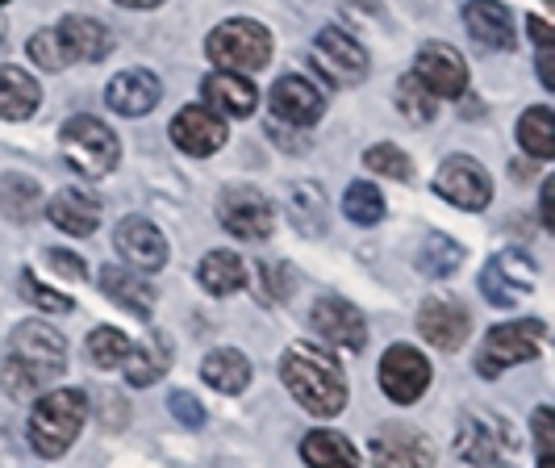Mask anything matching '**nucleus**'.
<instances>
[{
  "mask_svg": "<svg viewBox=\"0 0 555 468\" xmlns=\"http://www.w3.org/2000/svg\"><path fill=\"white\" fill-rule=\"evenodd\" d=\"M430 377H435L430 359L422 356L417 347H410V343H397L380 359V389L389 393V402H397V406H414L417 397L430 389Z\"/></svg>",
  "mask_w": 555,
  "mask_h": 468,
  "instance_id": "11",
  "label": "nucleus"
},
{
  "mask_svg": "<svg viewBox=\"0 0 555 468\" xmlns=\"http://www.w3.org/2000/svg\"><path fill=\"white\" fill-rule=\"evenodd\" d=\"M288 222L301 230V235H326V197L318 185H293L288 193Z\"/></svg>",
  "mask_w": 555,
  "mask_h": 468,
  "instance_id": "33",
  "label": "nucleus"
},
{
  "mask_svg": "<svg viewBox=\"0 0 555 468\" xmlns=\"http://www.w3.org/2000/svg\"><path fill=\"white\" fill-rule=\"evenodd\" d=\"M117 4H126V9H155V4H164V0H117Z\"/></svg>",
  "mask_w": 555,
  "mask_h": 468,
  "instance_id": "47",
  "label": "nucleus"
},
{
  "mask_svg": "<svg viewBox=\"0 0 555 468\" xmlns=\"http://www.w3.org/2000/svg\"><path fill=\"white\" fill-rule=\"evenodd\" d=\"M534 447H539V460H552V406L534 410Z\"/></svg>",
  "mask_w": 555,
  "mask_h": 468,
  "instance_id": "42",
  "label": "nucleus"
},
{
  "mask_svg": "<svg viewBox=\"0 0 555 468\" xmlns=\"http://www.w3.org/2000/svg\"><path fill=\"white\" fill-rule=\"evenodd\" d=\"M83 418H88V397L80 389H47L29 410V447L42 460H55L76 443V435L83 431Z\"/></svg>",
  "mask_w": 555,
  "mask_h": 468,
  "instance_id": "3",
  "label": "nucleus"
},
{
  "mask_svg": "<svg viewBox=\"0 0 555 468\" xmlns=\"http://www.w3.org/2000/svg\"><path fill=\"white\" fill-rule=\"evenodd\" d=\"M435 193L447 197L460 210H485L493 197V180L473 155H447L439 176H435Z\"/></svg>",
  "mask_w": 555,
  "mask_h": 468,
  "instance_id": "13",
  "label": "nucleus"
},
{
  "mask_svg": "<svg viewBox=\"0 0 555 468\" xmlns=\"http://www.w3.org/2000/svg\"><path fill=\"white\" fill-rule=\"evenodd\" d=\"M460 264H464V248L455 243V239H447V235H426L422 239V248H417V273L430 276V280H447V276L460 273Z\"/></svg>",
  "mask_w": 555,
  "mask_h": 468,
  "instance_id": "32",
  "label": "nucleus"
},
{
  "mask_svg": "<svg viewBox=\"0 0 555 468\" xmlns=\"http://www.w3.org/2000/svg\"><path fill=\"white\" fill-rule=\"evenodd\" d=\"M42 105V88L38 80L22 72V67H13V63H4L0 67V117L4 122H26L34 117Z\"/></svg>",
  "mask_w": 555,
  "mask_h": 468,
  "instance_id": "26",
  "label": "nucleus"
},
{
  "mask_svg": "<svg viewBox=\"0 0 555 468\" xmlns=\"http://www.w3.org/2000/svg\"><path fill=\"white\" fill-rule=\"evenodd\" d=\"M534 284H539V268H534V260H530L527 251L518 248L498 251L489 260V268L480 273V293L489 298V305H498V309L518 305L522 293H534Z\"/></svg>",
  "mask_w": 555,
  "mask_h": 468,
  "instance_id": "8",
  "label": "nucleus"
},
{
  "mask_svg": "<svg viewBox=\"0 0 555 468\" xmlns=\"http://www.w3.org/2000/svg\"><path fill=\"white\" fill-rule=\"evenodd\" d=\"M22 293H26L38 309H51V314H72V298H63V293H55V289H47V284H42L34 273H22Z\"/></svg>",
  "mask_w": 555,
  "mask_h": 468,
  "instance_id": "40",
  "label": "nucleus"
},
{
  "mask_svg": "<svg viewBox=\"0 0 555 468\" xmlns=\"http://www.w3.org/2000/svg\"><path fill=\"white\" fill-rule=\"evenodd\" d=\"M430 97H443V101H455L468 92V63L455 47L447 42H426L414 59V72H410Z\"/></svg>",
  "mask_w": 555,
  "mask_h": 468,
  "instance_id": "10",
  "label": "nucleus"
},
{
  "mask_svg": "<svg viewBox=\"0 0 555 468\" xmlns=\"http://www.w3.org/2000/svg\"><path fill=\"white\" fill-rule=\"evenodd\" d=\"M309 327H313V334H318L322 343L343 347V352H363V343H367V322H363V314L351 302H343V298H322V302H313Z\"/></svg>",
  "mask_w": 555,
  "mask_h": 468,
  "instance_id": "16",
  "label": "nucleus"
},
{
  "mask_svg": "<svg viewBox=\"0 0 555 468\" xmlns=\"http://www.w3.org/2000/svg\"><path fill=\"white\" fill-rule=\"evenodd\" d=\"M29 59H34L38 67H47V72H63V67L72 63L55 29H38V34L29 38Z\"/></svg>",
  "mask_w": 555,
  "mask_h": 468,
  "instance_id": "39",
  "label": "nucleus"
},
{
  "mask_svg": "<svg viewBox=\"0 0 555 468\" xmlns=\"http://www.w3.org/2000/svg\"><path fill=\"white\" fill-rule=\"evenodd\" d=\"M527 29H530V38L539 42V51H547V47H552V42H555L552 26H547L543 17H527Z\"/></svg>",
  "mask_w": 555,
  "mask_h": 468,
  "instance_id": "44",
  "label": "nucleus"
},
{
  "mask_svg": "<svg viewBox=\"0 0 555 468\" xmlns=\"http://www.w3.org/2000/svg\"><path fill=\"white\" fill-rule=\"evenodd\" d=\"M130 339L117 331V327H96V331L88 334V359L96 364V368H121V359L130 356Z\"/></svg>",
  "mask_w": 555,
  "mask_h": 468,
  "instance_id": "36",
  "label": "nucleus"
},
{
  "mask_svg": "<svg viewBox=\"0 0 555 468\" xmlns=\"http://www.w3.org/2000/svg\"><path fill=\"white\" fill-rule=\"evenodd\" d=\"M167 368H171V339L164 331L146 334L139 347H130V356L121 359V372L134 389L155 385Z\"/></svg>",
  "mask_w": 555,
  "mask_h": 468,
  "instance_id": "25",
  "label": "nucleus"
},
{
  "mask_svg": "<svg viewBox=\"0 0 555 468\" xmlns=\"http://www.w3.org/2000/svg\"><path fill=\"white\" fill-rule=\"evenodd\" d=\"M205 55L214 59L222 72L250 76L272 59V34L250 17H230L205 38Z\"/></svg>",
  "mask_w": 555,
  "mask_h": 468,
  "instance_id": "5",
  "label": "nucleus"
},
{
  "mask_svg": "<svg viewBox=\"0 0 555 468\" xmlns=\"http://www.w3.org/2000/svg\"><path fill=\"white\" fill-rule=\"evenodd\" d=\"M272 113L288 126H313L326 113V101L306 76H280L272 84Z\"/></svg>",
  "mask_w": 555,
  "mask_h": 468,
  "instance_id": "21",
  "label": "nucleus"
},
{
  "mask_svg": "<svg viewBox=\"0 0 555 468\" xmlns=\"http://www.w3.org/2000/svg\"><path fill=\"white\" fill-rule=\"evenodd\" d=\"M280 377H284L288 393L318 418H334L347 406V372H343V364L331 352L313 347V343H293L280 359Z\"/></svg>",
  "mask_w": 555,
  "mask_h": 468,
  "instance_id": "2",
  "label": "nucleus"
},
{
  "mask_svg": "<svg viewBox=\"0 0 555 468\" xmlns=\"http://www.w3.org/2000/svg\"><path fill=\"white\" fill-rule=\"evenodd\" d=\"M455 452L476 468H505L518 452V431L501 414L468 410L460 418Z\"/></svg>",
  "mask_w": 555,
  "mask_h": 468,
  "instance_id": "6",
  "label": "nucleus"
},
{
  "mask_svg": "<svg viewBox=\"0 0 555 468\" xmlns=\"http://www.w3.org/2000/svg\"><path fill=\"white\" fill-rule=\"evenodd\" d=\"M343 214L356 222V226H376V222L385 218V197L376 185H367V180H356L347 197H343Z\"/></svg>",
  "mask_w": 555,
  "mask_h": 468,
  "instance_id": "35",
  "label": "nucleus"
},
{
  "mask_svg": "<svg viewBox=\"0 0 555 468\" xmlns=\"http://www.w3.org/2000/svg\"><path fill=\"white\" fill-rule=\"evenodd\" d=\"M201 92H205L209 110L218 113V117H222V113H230V117H250L255 105H259V92H255L250 76H234V72H214V76H205Z\"/></svg>",
  "mask_w": 555,
  "mask_h": 468,
  "instance_id": "23",
  "label": "nucleus"
},
{
  "mask_svg": "<svg viewBox=\"0 0 555 468\" xmlns=\"http://www.w3.org/2000/svg\"><path fill=\"white\" fill-rule=\"evenodd\" d=\"M367 452H372V468H435V443L405 422L380 427Z\"/></svg>",
  "mask_w": 555,
  "mask_h": 468,
  "instance_id": "14",
  "label": "nucleus"
},
{
  "mask_svg": "<svg viewBox=\"0 0 555 468\" xmlns=\"http://www.w3.org/2000/svg\"><path fill=\"white\" fill-rule=\"evenodd\" d=\"M417 331L439 352H460L468 331H473V314L451 298H426L417 309Z\"/></svg>",
  "mask_w": 555,
  "mask_h": 468,
  "instance_id": "17",
  "label": "nucleus"
},
{
  "mask_svg": "<svg viewBox=\"0 0 555 468\" xmlns=\"http://www.w3.org/2000/svg\"><path fill=\"white\" fill-rule=\"evenodd\" d=\"M518 142H522V151L534 155V160H552L555 155V117L547 105H534V110L522 113V122H518Z\"/></svg>",
  "mask_w": 555,
  "mask_h": 468,
  "instance_id": "34",
  "label": "nucleus"
},
{
  "mask_svg": "<svg viewBox=\"0 0 555 468\" xmlns=\"http://www.w3.org/2000/svg\"><path fill=\"white\" fill-rule=\"evenodd\" d=\"M101 293H105L113 305L130 309L142 322L155 314V293H151V284H146L139 273H130V268H105V273H101Z\"/></svg>",
  "mask_w": 555,
  "mask_h": 468,
  "instance_id": "27",
  "label": "nucleus"
},
{
  "mask_svg": "<svg viewBox=\"0 0 555 468\" xmlns=\"http://www.w3.org/2000/svg\"><path fill=\"white\" fill-rule=\"evenodd\" d=\"M113 248L121 255V264L130 268V273H159L167 264V239L164 230L155 226V222L146 218H126L117 222V230H113Z\"/></svg>",
  "mask_w": 555,
  "mask_h": 468,
  "instance_id": "15",
  "label": "nucleus"
},
{
  "mask_svg": "<svg viewBox=\"0 0 555 468\" xmlns=\"http://www.w3.org/2000/svg\"><path fill=\"white\" fill-rule=\"evenodd\" d=\"M543 339H547V322L539 318H518V322H501L485 334L480 343V356H476V372L480 377H501L505 368L534 359L543 352Z\"/></svg>",
  "mask_w": 555,
  "mask_h": 468,
  "instance_id": "7",
  "label": "nucleus"
},
{
  "mask_svg": "<svg viewBox=\"0 0 555 468\" xmlns=\"http://www.w3.org/2000/svg\"><path fill=\"white\" fill-rule=\"evenodd\" d=\"M42 210V189L34 176H22V172H4L0 176V214L13 222H29Z\"/></svg>",
  "mask_w": 555,
  "mask_h": 468,
  "instance_id": "31",
  "label": "nucleus"
},
{
  "mask_svg": "<svg viewBox=\"0 0 555 468\" xmlns=\"http://www.w3.org/2000/svg\"><path fill=\"white\" fill-rule=\"evenodd\" d=\"M47 260L55 264V273H59V276H72V280H83V260H80V255H72V251H51Z\"/></svg>",
  "mask_w": 555,
  "mask_h": 468,
  "instance_id": "43",
  "label": "nucleus"
},
{
  "mask_svg": "<svg viewBox=\"0 0 555 468\" xmlns=\"http://www.w3.org/2000/svg\"><path fill=\"white\" fill-rule=\"evenodd\" d=\"M397 110L405 113L414 126H422V122H430V117H435L439 105H435V97H430L414 76H405V80L397 84Z\"/></svg>",
  "mask_w": 555,
  "mask_h": 468,
  "instance_id": "37",
  "label": "nucleus"
},
{
  "mask_svg": "<svg viewBox=\"0 0 555 468\" xmlns=\"http://www.w3.org/2000/svg\"><path fill=\"white\" fill-rule=\"evenodd\" d=\"M67 372V343L55 327L47 322H22L9 339V359H4V389L13 397L47 393L55 377Z\"/></svg>",
  "mask_w": 555,
  "mask_h": 468,
  "instance_id": "1",
  "label": "nucleus"
},
{
  "mask_svg": "<svg viewBox=\"0 0 555 468\" xmlns=\"http://www.w3.org/2000/svg\"><path fill=\"white\" fill-rule=\"evenodd\" d=\"M301 460L309 468H360V452L338 431H309L301 440Z\"/></svg>",
  "mask_w": 555,
  "mask_h": 468,
  "instance_id": "30",
  "label": "nucleus"
},
{
  "mask_svg": "<svg viewBox=\"0 0 555 468\" xmlns=\"http://www.w3.org/2000/svg\"><path fill=\"white\" fill-rule=\"evenodd\" d=\"M363 167H372L376 176H392V180H410V155L392 142H376L363 151Z\"/></svg>",
  "mask_w": 555,
  "mask_h": 468,
  "instance_id": "38",
  "label": "nucleus"
},
{
  "mask_svg": "<svg viewBox=\"0 0 555 468\" xmlns=\"http://www.w3.org/2000/svg\"><path fill=\"white\" fill-rule=\"evenodd\" d=\"M59 42H63V51L72 63H101V59L113 51V34L105 22H96V17H83V13H72V17H63L59 22Z\"/></svg>",
  "mask_w": 555,
  "mask_h": 468,
  "instance_id": "22",
  "label": "nucleus"
},
{
  "mask_svg": "<svg viewBox=\"0 0 555 468\" xmlns=\"http://www.w3.org/2000/svg\"><path fill=\"white\" fill-rule=\"evenodd\" d=\"M313 63L334 88H351L367 76V51L338 26H326L313 38Z\"/></svg>",
  "mask_w": 555,
  "mask_h": 468,
  "instance_id": "9",
  "label": "nucleus"
},
{
  "mask_svg": "<svg viewBox=\"0 0 555 468\" xmlns=\"http://www.w3.org/2000/svg\"><path fill=\"white\" fill-rule=\"evenodd\" d=\"M555 55H552V47H547V51H539V80H543V88H547V92H552L555 88Z\"/></svg>",
  "mask_w": 555,
  "mask_h": 468,
  "instance_id": "45",
  "label": "nucleus"
},
{
  "mask_svg": "<svg viewBox=\"0 0 555 468\" xmlns=\"http://www.w3.org/2000/svg\"><path fill=\"white\" fill-rule=\"evenodd\" d=\"M218 218L230 235L238 239H268L272 226H276V214H272V201L263 193H255L247 185H230L222 197H218Z\"/></svg>",
  "mask_w": 555,
  "mask_h": 468,
  "instance_id": "12",
  "label": "nucleus"
},
{
  "mask_svg": "<svg viewBox=\"0 0 555 468\" xmlns=\"http://www.w3.org/2000/svg\"><path fill=\"white\" fill-rule=\"evenodd\" d=\"M47 218L55 222L63 235L88 239V235L101 226V201L80 193V189H59V193L51 197V205H47Z\"/></svg>",
  "mask_w": 555,
  "mask_h": 468,
  "instance_id": "24",
  "label": "nucleus"
},
{
  "mask_svg": "<svg viewBox=\"0 0 555 468\" xmlns=\"http://www.w3.org/2000/svg\"><path fill=\"white\" fill-rule=\"evenodd\" d=\"M196 280H201L205 293L230 298V293H238V289L247 284V264H243V255H234V251H209V255L201 260V268H196Z\"/></svg>",
  "mask_w": 555,
  "mask_h": 468,
  "instance_id": "28",
  "label": "nucleus"
},
{
  "mask_svg": "<svg viewBox=\"0 0 555 468\" xmlns=\"http://www.w3.org/2000/svg\"><path fill=\"white\" fill-rule=\"evenodd\" d=\"M543 226L555 230V180L543 185Z\"/></svg>",
  "mask_w": 555,
  "mask_h": 468,
  "instance_id": "46",
  "label": "nucleus"
},
{
  "mask_svg": "<svg viewBox=\"0 0 555 468\" xmlns=\"http://www.w3.org/2000/svg\"><path fill=\"white\" fill-rule=\"evenodd\" d=\"M464 26L473 34L480 47L489 51H514L518 47V29H514V17L501 0H468L464 9Z\"/></svg>",
  "mask_w": 555,
  "mask_h": 468,
  "instance_id": "20",
  "label": "nucleus"
},
{
  "mask_svg": "<svg viewBox=\"0 0 555 468\" xmlns=\"http://www.w3.org/2000/svg\"><path fill=\"white\" fill-rule=\"evenodd\" d=\"M225 122L209 105H184L171 117V142L184 155H214L225 147Z\"/></svg>",
  "mask_w": 555,
  "mask_h": 468,
  "instance_id": "18",
  "label": "nucleus"
},
{
  "mask_svg": "<svg viewBox=\"0 0 555 468\" xmlns=\"http://www.w3.org/2000/svg\"><path fill=\"white\" fill-rule=\"evenodd\" d=\"M159 97H164V84L155 72H146V67H130V72H117L105 88V101H109L113 113H121V117H142V113H151L159 105Z\"/></svg>",
  "mask_w": 555,
  "mask_h": 468,
  "instance_id": "19",
  "label": "nucleus"
},
{
  "mask_svg": "<svg viewBox=\"0 0 555 468\" xmlns=\"http://www.w3.org/2000/svg\"><path fill=\"white\" fill-rule=\"evenodd\" d=\"M539 468H552V460H539Z\"/></svg>",
  "mask_w": 555,
  "mask_h": 468,
  "instance_id": "48",
  "label": "nucleus"
},
{
  "mask_svg": "<svg viewBox=\"0 0 555 468\" xmlns=\"http://www.w3.org/2000/svg\"><path fill=\"white\" fill-rule=\"evenodd\" d=\"M167 410L176 414L180 427H193V431L196 427H205V410H201V402H196L189 389H176V393L167 397Z\"/></svg>",
  "mask_w": 555,
  "mask_h": 468,
  "instance_id": "41",
  "label": "nucleus"
},
{
  "mask_svg": "<svg viewBox=\"0 0 555 468\" xmlns=\"http://www.w3.org/2000/svg\"><path fill=\"white\" fill-rule=\"evenodd\" d=\"M0 4H9V0H0Z\"/></svg>",
  "mask_w": 555,
  "mask_h": 468,
  "instance_id": "49",
  "label": "nucleus"
},
{
  "mask_svg": "<svg viewBox=\"0 0 555 468\" xmlns=\"http://www.w3.org/2000/svg\"><path fill=\"white\" fill-rule=\"evenodd\" d=\"M59 151H63V160L76 167L80 176H88V180L109 176L113 167H117V160H121L117 135H113L101 117H92V113H76V117L63 122V130H59Z\"/></svg>",
  "mask_w": 555,
  "mask_h": 468,
  "instance_id": "4",
  "label": "nucleus"
},
{
  "mask_svg": "<svg viewBox=\"0 0 555 468\" xmlns=\"http://www.w3.org/2000/svg\"><path fill=\"white\" fill-rule=\"evenodd\" d=\"M201 377H205L209 389L234 397V393H243L250 385V359L243 352H234V347H214L201 364Z\"/></svg>",
  "mask_w": 555,
  "mask_h": 468,
  "instance_id": "29",
  "label": "nucleus"
}]
</instances>
